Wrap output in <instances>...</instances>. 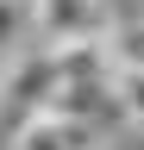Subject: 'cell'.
I'll return each mask as SVG.
<instances>
[{
    "label": "cell",
    "instance_id": "cell-1",
    "mask_svg": "<svg viewBox=\"0 0 144 150\" xmlns=\"http://www.w3.org/2000/svg\"><path fill=\"white\" fill-rule=\"evenodd\" d=\"M113 131L94 125V119H75V112H25L13 125V144L6 150H106Z\"/></svg>",
    "mask_w": 144,
    "mask_h": 150
},
{
    "label": "cell",
    "instance_id": "cell-2",
    "mask_svg": "<svg viewBox=\"0 0 144 150\" xmlns=\"http://www.w3.org/2000/svg\"><path fill=\"white\" fill-rule=\"evenodd\" d=\"M50 94H57V56L44 50H19V56H6L0 63V106H6V119L13 112H44L50 106Z\"/></svg>",
    "mask_w": 144,
    "mask_h": 150
},
{
    "label": "cell",
    "instance_id": "cell-3",
    "mask_svg": "<svg viewBox=\"0 0 144 150\" xmlns=\"http://www.w3.org/2000/svg\"><path fill=\"white\" fill-rule=\"evenodd\" d=\"M31 31L44 44H75L106 31V0H31Z\"/></svg>",
    "mask_w": 144,
    "mask_h": 150
},
{
    "label": "cell",
    "instance_id": "cell-4",
    "mask_svg": "<svg viewBox=\"0 0 144 150\" xmlns=\"http://www.w3.org/2000/svg\"><path fill=\"white\" fill-rule=\"evenodd\" d=\"M100 50L113 69H144V13H125V19H106L100 31Z\"/></svg>",
    "mask_w": 144,
    "mask_h": 150
},
{
    "label": "cell",
    "instance_id": "cell-5",
    "mask_svg": "<svg viewBox=\"0 0 144 150\" xmlns=\"http://www.w3.org/2000/svg\"><path fill=\"white\" fill-rule=\"evenodd\" d=\"M113 100L132 125H144V69H113Z\"/></svg>",
    "mask_w": 144,
    "mask_h": 150
},
{
    "label": "cell",
    "instance_id": "cell-6",
    "mask_svg": "<svg viewBox=\"0 0 144 150\" xmlns=\"http://www.w3.org/2000/svg\"><path fill=\"white\" fill-rule=\"evenodd\" d=\"M25 31H31V0H0V56L19 50Z\"/></svg>",
    "mask_w": 144,
    "mask_h": 150
},
{
    "label": "cell",
    "instance_id": "cell-7",
    "mask_svg": "<svg viewBox=\"0 0 144 150\" xmlns=\"http://www.w3.org/2000/svg\"><path fill=\"white\" fill-rule=\"evenodd\" d=\"M0 63H6V56H0Z\"/></svg>",
    "mask_w": 144,
    "mask_h": 150
}]
</instances>
